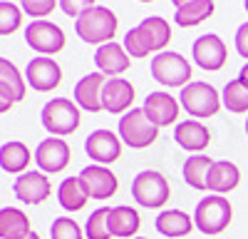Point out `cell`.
Wrapping results in <instances>:
<instances>
[{"label": "cell", "mask_w": 248, "mask_h": 239, "mask_svg": "<svg viewBox=\"0 0 248 239\" xmlns=\"http://www.w3.org/2000/svg\"><path fill=\"white\" fill-rule=\"evenodd\" d=\"M75 33L90 45H107L117 33V15L109 8L94 5L75 20Z\"/></svg>", "instance_id": "1"}, {"label": "cell", "mask_w": 248, "mask_h": 239, "mask_svg": "<svg viewBox=\"0 0 248 239\" xmlns=\"http://www.w3.org/2000/svg\"><path fill=\"white\" fill-rule=\"evenodd\" d=\"M233 219V207L226 197L221 194H211V197H203L201 202L194 209V224L201 234H209L216 237L221 234L226 227L231 224Z\"/></svg>", "instance_id": "2"}, {"label": "cell", "mask_w": 248, "mask_h": 239, "mask_svg": "<svg viewBox=\"0 0 248 239\" xmlns=\"http://www.w3.org/2000/svg\"><path fill=\"white\" fill-rule=\"evenodd\" d=\"M40 120H43V127L52 137H67L82 122L77 102H72L67 97H52L40 112Z\"/></svg>", "instance_id": "3"}, {"label": "cell", "mask_w": 248, "mask_h": 239, "mask_svg": "<svg viewBox=\"0 0 248 239\" xmlns=\"http://www.w3.org/2000/svg\"><path fill=\"white\" fill-rule=\"evenodd\" d=\"M169 194H171L169 179L164 177L161 172H156V170H144V172H139L132 179L134 202L141 205V207H147V209H161L164 205L169 202Z\"/></svg>", "instance_id": "4"}, {"label": "cell", "mask_w": 248, "mask_h": 239, "mask_svg": "<svg viewBox=\"0 0 248 239\" xmlns=\"http://www.w3.org/2000/svg\"><path fill=\"white\" fill-rule=\"evenodd\" d=\"M119 137L132 150H144L156 142L159 127L147 117L144 107H132L129 112H124L119 117Z\"/></svg>", "instance_id": "5"}, {"label": "cell", "mask_w": 248, "mask_h": 239, "mask_svg": "<svg viewBox=\"0 0 248 239\" xmlns=\"http://www.w3.org/2000/svg\"><path fill=\"white\" fill-rule=\"evenodd\" d=\"M152 77L164 87H186L191 80V65L181 52L164 50L152 57Z\"/></svg>", "instance_id": "6"}, {"label": "cell", "mask_w": 248, "mask_h": 239, "mask_svg": "<svg viewBox=\"0 0 248 239\" xmlns=\"http://www.w3.org/2000/svg\"><path fill=\"white\" fill-rule=\"evenodd\" d=\"M179 102L191 117L203 120V117H214L221 110L223 100H221L218 90L209 83H189L186 87H181Z\"/></svg>", "instance_id": "7"}, {"label": "cell", "mask_w": 248, "mask_h": 239, "mask_svg": "<svg viewBox=\"0 0 248 239\" xmlns=\"http://www.w3.org/2000/svg\"><path fill=\"white\" fill-rule=\"evenodd\" d=\"M25 43L40 55H55L65 48V33L50 20H32L25 28Z\"/></svg>", "instance_id": "8"}, {"label": "cell", "mask_w": 248, "mask_h": 239, "mask_svg": "<svg viewBox=\"0 0 248 239\" xmlns=\"http://www.w3.org/2000/svg\"><path fill=\"white\" fill-rule=\"evenodd\" d=\"M13 192L23 205H43L45 199L52 194V185L45 172L40 170H30L15 177L13 182Z\"/></svg>", "instance_id": "9"}, {"label": "cell", "mask_w": 248, "mask_h": 239, "mask_svg": "<svg viewBox=\"0 0 248 239\" xmlns=\"http://www.w3.org/2000/svg\"><path fill=\"white\" fill-rule=\"evenodd\" d=\"M70 159H72L70 145L62 137H47L35 150V162H37L40 172H45V174L62 172V170L70 165Z\"/></svg>", "instance_id": "10"}, {"label": "cell", "mask_w": 248, "mask_h": 239, "mask_svg": "<svg viewBox=\"0 0 248 239\" xmlns=\"http://www.w3.org/2000/svg\"><path fill=\"white\" fill-rule=\"evenodd\" d=\"M191 57H194V63L203 70H209V72H216L226 65V57H229V50H226L223 45V40L218 35H201L194 40V45H191Z\"/></svg>", "instance_id": "11"}, {"label": "cell", "mask_w": 248, "mask_h": 239, "mask_svg": "<svg viewBox=\"0 0 248 239\" xmlns=\"http://www.w3.org/2000/svg\"><path fill=\"white\" fill-rule=\"evenodd\" d=\"M79 179H82V187H85L90 199H109V197H114V192L119 187L117 174L105 165L85 167L79 172Z\"/></svg>", "instance_id": "12"}, {"label": "cell", "mask_w": 248, "mask_h": 239, "mask_svg": "<svg viewBox=\"0 0 248 239\" xmlns=\"http://www.w3.org/2000/svg\"><path fill=\"white\" fill-rule=\"evenodd\" d=\"M85 152L97 165H112L122 157V139L112 130H94L85 139Z\"/></svg>", "instance_id": "13"}, {"label": "cell", "mask_w": 248, "mask_h": 239, "mask_svg": "<svg viewBox=\"0 0 248 239\" xmlns=\"http://www.w3.org/2000/svg\"><path fill=\"white\" fill-rule=\"evenodd\" d=\"M25 80L28 85L37 92H50L60 85L62 70L52 57H32L25 68Z\"/></svg>", "instance_id": "14"}, {"label": "cell", "mask_w": 248, "mask_h": 239, "mask_svg": "<svg viewBox=\"0 0 248 239\" xmlns=\"http://www.w3.org/2000/svg\"><path fill=\"white\" fill-rule=\"evenodd\" d=\"M132 102H134V87L129 80L109 77L105 83V90H102V107L109 115H122L132 110Z\"/></svg>", "instance_id": "15"}, {"label": "cell", "mask_w": 248, "mask_h": 239, "mask_svg": "<svg viewBox=\"0 0 248 239\" xmlns=\"http://www.w3.org/2000/svg\"><path fill=\"white\" fill-rule=\"evenodd\" d=\"M181 102L169 92H149L144 100V112L156 127H169L176 122Z\"/></svg>", "instance_id": "16"}, {"label": "cell", "mask_w": 248, "mask_h": 239, "mask_svg": "<svg viewBox=\"0 0 248 239\" xmlns=\"http://www.w3.org/2000/svg\"><path fill=\"white\" fill-rule=\"evenodd\" d=\"M107 75L102 72H90L79 80L75 85V102L79 110H87V112H102V90H105L107 83Z\"/></svg>", "instance_id": "17"}, {"label": "cell", "mask_w": 248, "mask_h": 239, "mask_svg": "<svg viewBox=\"0 0 248 239\" xmlns=\"http://www.w3.org/2000/svg\"><path fill=\"white\" fill-rule=\"evenodd\" d=\"M25 83L28 80L20 75V70L8 57L0 60V97H3V112H8V107L13 102H20L25 97Z\"/></svg>", "instance_id": "18"}, {"label": "cell", "mask_w": 248, "mask_h": 239, "mask_svg": "<svg viewBox=\"0 0 248 239\" xmlns=\"http://www.w3.org/2000/svg\"><path fill=\"white\" fill-rule=\"evenodd\" d=\"M174 139L186 152H203L211 142V132L201 120H184L174 130Z\"/></svg>", "instance_id": "19"}, {"label": "cell", "mask_w": 248, "mask_h": 239, "mask_svg": "<svg viewBox=\"0 0 248 239\" xmlns=\"http://www.w3.org/2000/svg\"><path fill=\"white\" fill-rule=\"evenodd\" d=\"M94 63H97V72L107 75V77H117V75L129 70V52L124 50V45L112 40V43L97 48Z\"/></svg>", "instance_id": "20"}, {"label": "cell", "mask_w": 248, "mask_h": 239, "mask_svg": "<svg viewBox=\"0 0 248 239\" xmlns=\"http://www.w3.org/2000/svg\"><path fill=\"white\" fill-rule=\"evenodd\" d=\"M141 40H144V45H147L149 52H164V48L169 45V40H171V28L169 23L164 17L159 15H152V17H144L141 23L137 25Z\"/></svg>", "instance_id": "21"}, {"label": "cell", "mask_w": 248, "mask_h": 239, "mask_svg": "<svg viewBox=\"0 0 248 239\" xmlns=\"http://www.w3.org/2000/svg\"><path fill=\"white\" fill-rule=\"evenodd\" d=\"M154 227L161 237L181 239V237H189L196 224H194V217H189L181 209H164V212H159Z\"/></svg>", "instance_id": "22"}, {"label": "cell", "mask_w": 248, "mask_h": 239, "mask_svg": "<svg viewBox=\"0 0 248 239\" xmlns=\"http://www.w3.org/2000/svg\"><path fill=\"white\" fill-rule=\"evenodd\" d=\"M109 234L117 237V239H129L139 232L141 227V219H139V212L134 207H127V205H119V207H112L109 209Z\"/></svg>", "instance_id": "23"}, {"label": "cell", "mask_w": 248, "mask_h": 239, "mask_svg": "<svg viewBox=\"0 0 248 239\" xmlns=\"http://www.w3.org/2000/svg\"><path fill=\"white\" fill-rule=\"evenodd\" d=\"M238 182H241V170L229 159H218L209 170V192L214 194H229L238 187Z\"/></svg>", "instance_id": "24"}, {"label": "cell", "mask_w": 248, "mask_h": 239, "mask_svg": "<svg viewBox=\"0 0 248 239\" xmlns=\"http://www.w3.org/2000/svg\"><path fill=\"white\" fill-rule=\"evenodd\" d=\"M30 159H35V154H30L25 142H17V139H10L0 147V167L8 174H23L28 172Z\"/></svg>", "instance_id": "25"}, {"label": "cell", "mask_w": 248, "mask_h": 239, "mask_svg": "<svg viewBox=\"0 0 248 239\" xmlns=\"http://www.w3.org/2000/svg\"><path fill=\"white\" fill-rule=\"evenodd\" d=\"M32 234L30 217L17 207H3L0 209V239H25Z\"/></svg>", "instance_id": "26"}, {"label": "cell", "mask_w": 248, "mask_h": 239, "mask_svg": "<svg viewBox=\"0 0 248 239\" xmlns=\"http://www.w3.org/2000/svg\"><path fill=\"white\" fill-rule=\"evenodd\" d=\"M214 167V159L206 157V154H196V157H189L184 162L181 172H184V182L189 185L191 189H209V170Z\"/></svg>", "instance_id": "27"}, {"label": "cell", "mask_w": 248, "mask_h": 239, "mask_svg": "<svg viewBox=\"0 0 248 239\" xmlns=\"http://www.w3.org/2000/svg\"><path fill=\"white\" fill-rule=\"evenodd\" d=\"M87 199L90 197H87L85 187H82V179L79 177L62 179V185L57 189V202H60V207L65 209V212H79V209H85Z\"/></svg>", "instance_id": "28"}, {"label": "cell", "mask_w": 248, "mask_h": 239, "mask_svg": "<svg viewBox=\"0 0 248 239\" xmlns=\"http://www.w3.org/2000/svg\"><path fill=\"white\" fill-rule=\"evenodd\" d=\"M211 15H214V0H194V3L184 5V8H176L174 20L181 28H194Z\"/></svg>", "instance_id": "29"}, {"label": "cell", "mask_w": 248, "mask_h": 239, "mask_svg": "<svg viewBox=\"0 0 248 239\" xmlns=\"http://www.w3.org/2000/svg\"><path fill=\"white\" fill-rule=\"evenodd\" d=\"M221 100H223V107L229 112H236V115L248 112V87L241 80H231V83L223 87Z\"/></svg>", "instance_id": "30"}, {"label": "cell", "mask_w": 248, "mask_h": 239, "mask_svg": "<svg viewBox=\"0 0 248 239\" xmlns=\"http://www.w3.org/2000/svg\"><path fill=\"white\" fill-rule=\"evenodd\" d=\"M107 219H109V207H99L90 214L87 219V224H85V237L87 239H109V224H107Z\"/></svg>", "instance_id": "31"}, {"label": "cell", "mask_w": 248, "mask_h": 239, "mask_svg": "<svg viewBox=\"0 0 248 239\" xmlns=\"http://www.w3.org/2000/svg\"><path fill=\"white\" fill-rule=\"evenodd\" d=\"M23 23V10L13 5L10 0L0 3V35H13Z\"/></svg>", "instance_id": "32"}, {"label": "cell", "mask_w": 248, "mask_h": 239, "mask_svg": "<svg viewBox=\"0 0 248 239\" xmlns=\"http://www.w3.org/2000/svg\"><path fill=\"white\" fill-rule=\"evenodd\" d=\"M50 237L52 239H85L79 224L72 217H57L52 222V227H50Z\"/></svg>", "instance_id": "33"}, {"label": "cell", "mask_w": 248, "mask_h": 239, "mask_svg": "<svg viewBox=\"0 0 248 239\" xmlns=\"http://www.w3.org/2000/svg\"><path fill=\"white\" fill-rule=\"evenodd\" d=\"M57 3H60V0H20L23 13H28V15L35 17V20H43L45 15H50Z\"/></svg>", "instance_id": "34"}, {"label": "cell", "mask_w": 248, "mask_h": 239, "mask_svg": "<svg viewBox=\"0 0 248 239\" xmlns=\"http://www.w3.org/2000/svg\"><path fill=\"white\" fill-rule=\"evenodd\" d=\"M124 50L129 52V57H147L149 55V50L144 45V40H141L137 28H129L127 35H124Z\"/></svg>", "instance_id": "35"}, {"label": "cell", "mask_w": 248, "mask_h": 239, "mask_svg": "<svg viewBox=\"0 0 248 239\" xmlns=\"http://www.w3.org/2000/svg\"><path fill=\"white\" fill-rule=\"evenodd\" d=\"M60 8L70 17H79L82 13H87L90 8H94V0H60Z\"/></svg>", "instance_id": "36"}, {"label": "cell", "mask_w": 248, "mask_h": 239, "mask_svg": "<svg viewBox=\"0 0 248 239\" xmlns=\"http://www.w3.org/2000/svg\"><path fill=\"white\" fill-rule=\"evenodd\" d=\"M233 43H236V52H238L241 57H246V60H248V23H243V25L236 30Z\"/></svg>", "instance_id": "37"}, {"label": "cell", "mask_w": 248, "mask_h": 239, "mask_svg": "<svg viewBox=\"0 0 248 239\" xmlns=\"http://www.w3.org/2000/svg\"><path fill=\"white\" fill-rule=\"evenodd\" d=\"M238 80H241V83H243V85L248 87V63H246V65L241 68V72H238Z\"/></svg>", "instance_id": "38"}, {"label": "cell", "mask_w": 248, "mask_h": 239, "mask_svg": "<svg viewBox=\"0 0 248 239\" xmlns=\"http://www.w3.org/2000/svg\"><path fill=\"white\" fill-rule=\"evenodd\" d=\"M171 3H174L176 8H184V5H189V3H194V0H171Z\"/></svg>", "instance_id": "39"}, {"label": "cell", "mask_w": 248, "mask_h": 239, "mask_svg": "<svg viewBox=\"0 0 248 239\" xmlns=\"http://www.w3.org/2000/svg\"><path fill=\"white\" fill-rule=\"evenodd\" d=\"M25 239H43V237H40V234H37V232H32V234H28V237H25Z\"/></svg>", "instance_id": "40"}, {"label": "cell", "mask_w": 248, "mask_h": 239, "mask_svg": "<svg viewBox=\"0 0 248 239\" xmlns=\"http://www.w3.org/2000/svg\"><path fill=\"white\" fill-rule=\"evenodd\" d=\"M243 8H246V13H248V0H243Z\"/></svg>", "instance_id": "41"}, {"label": "cell", "mask_w": 248, "mask_h": 239, "mask_svg": "<svg viewBox=\"0 0 248 239\" xmlns=\"http://www.w3.org/2000/svg\"><path fill=\"white\" fill-rule=\"evenodd\" d=\"M246 135H248V117H246Z\"/></svg>", "instance_id": "42"}, {"label": "cell", "mask_w": 248, "mask_h": 239, "mask_svg": "<svg viewBox=\"0 0 248 239\" xmlns=\"http://www.w3.org/2000/svg\"><path fill=\"white\" fill-rule=\"evenodd\" d=\"M134 239H147V237H134Z\"/></svg>", "instance_id": "43"}, {"label": "cell", "mask_w": 248, "mask_h": 239, "mask_svg": "<svg viewBox=\"0 0 248 239\" xmlns=\"http://www.w3.org/2000/svg\"><path fill=\"white\" fill-rule=\"evenodd\" d=\"M141 3H152V0H141Z\"/></svg>", "instance_id": "44"}]
</instances>
